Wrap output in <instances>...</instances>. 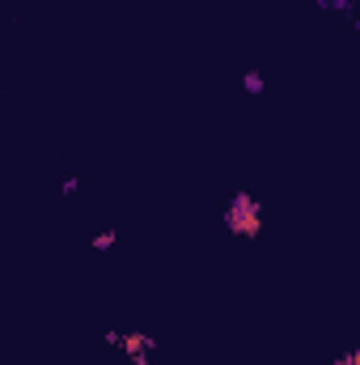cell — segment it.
Segmentation results:
<instances>
[{
    "mask_svg": "<svg viewBox=\"0 0 360 365\" xmlns=\"http://www.w3.org/2000/svg\"><path fill=\"white\" fill-rule=\"evenodd\" d=\"M225 225H229L233 234H242V238H255V234L263 230V208H259V200H255L250 191H238V195L229 200V208H225Z\"/></svg>",
    "mask_w": 360,
    "mask_h": 365,
    "instance_id": "6da1fadb",
    "label": "cell"
},
{
    "mask_svg": "<svg viewBox=\"0 0 360 365\" xmlns=\"http://www.w3.org/2000/svg\"><path fill=\"white\" fill-rule=\"evenodd\" d=\"M115 247V230H102L97 238H93V251H110Z\"/></svg>",
    "mask_w": 360,
    "mask_h": 365,
    "instance_id": "3957f363",
    "label": "cell"
},
{
    "mask_svg": "<svg viewBox=\"0 0 360 365\" xmlns=\"http://www.w3.org/2000/svg\"><path fill=\"white\" fill-rule=\"evenodd\" d=\"M242 90L246 93H263V77H259V73H246V77H242Z\"/></svg>",
    "mask_w": 360,
    "mask_h": 365,
    "instance_id": "7a4b0ae2",
    "label": "cell"
}]
</instances>
